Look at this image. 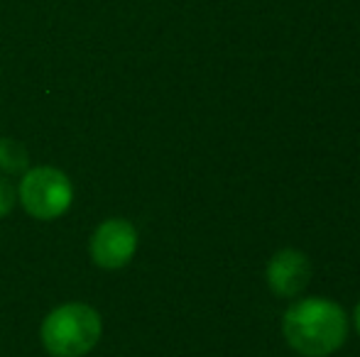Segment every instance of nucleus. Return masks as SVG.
Returning <instances> with one entry per match:
<instances>
[{
  "label": "nucleus",
  "instance_id": "obj_6",
  "mask_svg": "<svg viewBox=\"0 0 360 357\" xmlns=\"http://www.w3.org/2000/svg\"><path fill=\"white\" fill-rule=\"evenodd\" d=\"M30 167L27 149L10 137H0V172L5 174H22Z\"/></svg>",
  "mask_w": 360,
  "mask_h": 357
},
{
  "label": "nucleus",
  "instance_id": "obj_5",
  "mask_svg": "<svg viewBox=\"0 0 360 357\" xmlns=\"http://www.w3.org/2000/svg\"><path fill=\"white\" fill-rule=\"evenodd\" d=\"M265 279L272 294L282 296V299H292L311 279L309 257L299 252V250H280L267 264Z\"/></svg>",
  "mask_w": 360,
  "mask_h": 357
},
{
  "label": "nucleus",
  "instance_id": "obj_2",
  "mask_svg": "<svg viewBox=\"0 0 360 357\" xmlns=\"http://www.w3.org/2000/svg\"><path fill=\"white\" fill-rule=\"evenodd\" d=\"M103 335L101 314L89 304H64L42 321L39 338L52 357H84Z\"/></svg>",
  "mask_w": 360,
  "mask_h": 357
},
{
  "label": "nucleus",
  "instance_id": "obj_7",
  "mask_svg": "<svg viewBox=\"0 0 360 357\" xmlns=\"http://www.w3.org/2000/svg\"><path fill=\"white\" fill-rule=\"evenodd\" d=\"M15 203H18V191L13 189L10 181L0 177V218H5L15 208Z\"/></svg>",
  "mask_w": 360,
  "mask_h": 357
},
{
  "label": "nucleus",
  "instance_id": "obj_4",
  "mask_svg": "<svg viewBox=\"0 0 360 357\" xmlns=\"http://www.w3.org/2000/svg\"><path fill=\"white\" fill-rule=\"evenodd\" d=\"M89 250L101 269H120L138 252V230L125 218H108L94 230Z\"/></svg>",
  "mask_w": 360,
  "mask_h": 357
},
{
  "label": "nucleus",
  "instance_id": "obj_3",
  "mask_svg": "<svg viewBox=\"0 0 360 357\" xmlns=\"http://www.w3.org/2000/svg\"><path fill=\"white\" fill-rule=\"evenodd\" d=\"M22 208L37 220L62 218L74 201V186L62 169L34 167L25 172L18 186Z\"/></svg>",
  "mask_w": 360,
  "mask_h": 357
},
{
  "label": "nucleus",
  "instance_id": "obj_1",
  "mask_svg": "<svg viewBox=\"0 0 360 357\" xmlns=\"http://www.w3.org/2000/svg\"><path fill=\"white\" fill-rule=\"evenodd\" d=\"M282 333L299 355L328 357L346 343V311L321 296L294 301L282 316Z\"/></svg>",
  "mask_w": 360,
  "mask_h": 357
},
{
  "label": "nucleus",
  "instance_id": "obj_8",
  "mask_svg": "<svg viewBox=\"0 0 360 357\" xmlns=\"http://www.w3.org/2000/svg\"><path fill=\"white\" fill-rule=\"evenodd\" d=\"M353 321H356V328H358V333H360V301H358V306H356V316H353Z\"/></svg>",
  "mask_w": 360,
  "mask_h": 357
}]
</instances>
